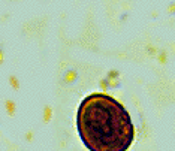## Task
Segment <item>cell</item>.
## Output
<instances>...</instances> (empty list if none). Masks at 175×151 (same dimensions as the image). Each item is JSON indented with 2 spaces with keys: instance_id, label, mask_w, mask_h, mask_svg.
Segmentation results:
<instances>
[{
  "instance_id": "cell-1",
  "label": "cell",
  "mask_w": 175,
  "mask_h": 151,
  "mask_svg": "<svg viewBox=\"0 0 175 151\" xmlns=\"http://www.w3.org/2000/svg\"><path fill=\"white\" fill-rule=\"evenodd\" d=\"M77 127L90 151H127L135 138L127 109L103 93H93L79 103Z\"/></svg>"
}]
</instances>
